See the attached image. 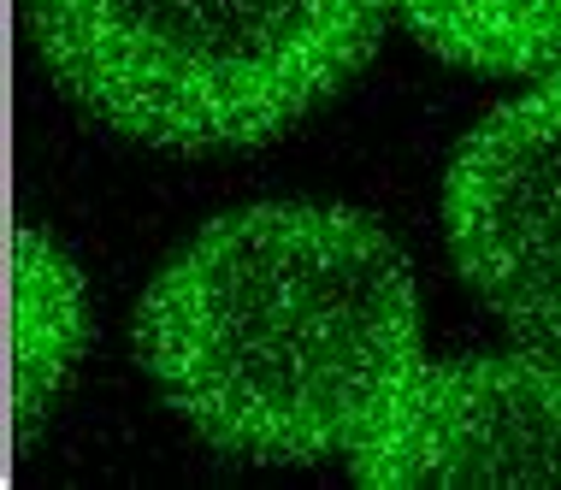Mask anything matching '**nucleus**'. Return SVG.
Here are the masks:
<instances>
[{"mask_svg":"<svg viewBox=\"0 0 561 490\" xmlns=\"http://www.w3.org/2000/svg\"><path fill=\"white\" fill-rule=\"evenodd\" d=\"M165 408L237 461H331L420 373V289L367 213L261 202L214 219L136 308Z\"/></svg>","mask_w":561,"mask_h":490,"instance_id":"1","label":"nucleus"},{"mask_svg":"<svg viewBox=\"0 0 561 490\" xmlns=\"http://www.w3.org/2000/svg\"><path fill=\"white\" fill-rule=\"evenodd\" d=\"M42 66L148 148H254L373 59L385 0H24Z\"/></svg>","mask_w":561,"mask_h":490,"instance_id":"2","label":"nucleus"},{"mask_svg":"<svg viewBox=\"0 0 561 490\" xmlns=\"http://www.w3.org/2000/svg\"><path fill=\"white\" fill-rule=\"evenodd\" d=\"M444 237L508 331L561 343V71L467 130L444 178Z\"/></svg>","mask_w":561,"mask_h":490,"instance_id":"3","label":"nucleus"},{"mask_svg":"<svg viewBox=\"0 0 561 490\" xmlns=\"http://www.w3.org/2000/svg\"><path fill=\"white\" fill-rule=\"evenodd\" d=\"M348 467L373 490H561V361L526 349L420 366Z\"/></svg>","mask_w":561,"mask_h":490,"instance_id":"4","label":"nucleus"},{"mask_svg":"<svg viewBox=\"0 0 561 490\" xmlns=\"http://www.w3.org/2000/svg\"><path fill=\"white\" fill-rule=\"evenodd\" d=\"M426 54L484 78L561 71V0H385Z\"/></svg>","mask_w":561,"mask_h":490,"instance_id":"5","label":"nucleus"},{"mask_svg":"<svg viewBox=\"0 0 561 490\" xmlns=\"http://www.w3.org/2000/svg\"><path fill=\"white\" fill-rule=\"evenodd\" d=\"M19 326H12V408L19 420H36L42 396L66 373L71 349H83V289L71 284L66 260L42 237L19 231Z\"/></svg>","mask_w":561,"mask_h":490,"instance_id":"6","label":"nucleus"}]
</instances>
